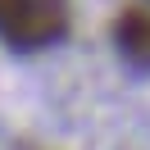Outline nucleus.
Wrapping results in <instances>:
<instances>
[{"label":"nucleus","mask_w":150,"mask_h":150,"mask_svg":"<svg viewBox=\"0 0 150 150\" xmlns=\"http://www.w3.org/2000/svg\"><path fill=\"white\" fill-rule=\"evenodd\" d=\"M0 32L18 46H46L64 32V0H0Z\"/></svg>","instance_id":"nucleus-1"},{"label":"nucleus","mask_w":150,"mask_h":150,"mask_svg":"<svg viewBox=\"0 0 150 150\" xmlns=\"http://www.w3.org/2000/svg\"><path fill=\"white\" fill-rule=\"evenodd\" d=\"M118 41H123V50L127 55H137V59H150V14H123V28H118Z\"/></svg>","instance_id":"nucleus-2"}]
</instances>
